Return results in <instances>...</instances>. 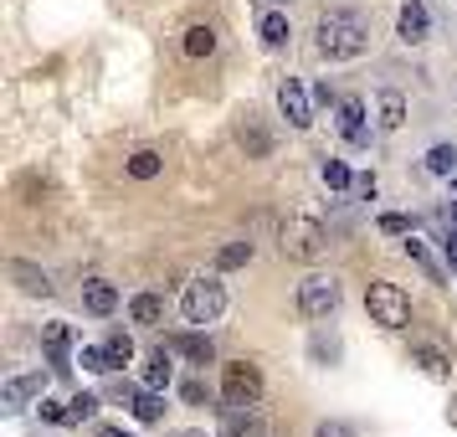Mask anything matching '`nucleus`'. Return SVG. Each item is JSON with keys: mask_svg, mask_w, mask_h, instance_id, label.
<instances>
[{"mask_svg": "<svg viewBox=\"0 0 457 437\" xmlns=\"http://www.w3.org/2000/svg\"><path fill=\"white\" fill-rule=\"evenodd\" d=\"M395 31H401V42H421V37L432 31L427 5H421V0H406V5H401V16H395Z\"/></svg>", "mask_w": 457, "mask_h": 437, "instance_id": "8", "label": "nucleus"}, {"mask_svg": "<svg viewBox=\"0 0 457 437\" xmlns=\"http://www.w3.org/2000/svg\"><path fill=\"white\" fill-rule=\"evenodd\" d=\"M427 170H432V175H453L457 170V145H432L427 149Z\"/></svg>", "mask_w": 457, "mask_h": 437, "instance_id": "24", "label": "nucleus"}, {"mask_svg": "<svg viewBox=\"0 0 457 437\" xmlns=\"http://www.w3.org/2000/svg\"><path fill=\"white\" fill-rule=\"evenodd\" d=\"M42 416H46V422H67V407H62V401H46V396H42Z\"/></svg>", "mask_w": 457, "mask_h": 437, "instance_id": "33", "label": "nucleus"}, {"mask_svg": "<svg viewBox=\"0 0 457 437\" xmlns=\"http://www.w3.org/2000/svg\"><path fill=\"white\" fill-rule=\"evenodd\" d=\"M293 304H298L303 319H329V314L339 309V283H334L329 273H309V278L298 283V293H293Z\"/></svg>", "mask_w": 457, "mask_h": 437, "instance_id": "4", "label": "nucleus"}, {"mask_svg": "<svg viewBox=\"0 0 457 437\" xmlns=\"http://www.w3.org/2000/svg\"><path fill=\"white\" fill-rule=\"evenodd\" d=\"M278 108H283V119H288L293 129H309L313 124L309 93H303V83H298V78H283V83H278Z\"/></svg>", "mask_w": 457, "mask_h": 437, "instance_id": "7", "label": "nucleus"}, {"mask_svg": "<svg viewBox=\"0 0 457 437\" xmlns=\"http://www.w3.org/2000/svg\"><path fill=\"white\" fill-rule=\"evenodd\" d=\"M324 186H329V190H345V186H350V170L339 165V160H324Z\"/></svg>", "mask_w": 457, "mask_h": 437, "instance_id": "31", "label": "nucleus"}, {"mask_svg": "<svg viewBox=\"0 0 457 437\" xmlns=\"http://www.w3.org/2000/svg\"><path fill=\"white\" fill-rule=\"evenodd\" d=\"M237 145L247 149V160H268V155H272V139H268V129L257 124L252 113L242 119V124H237Z\"/></svg>", "mask_w": 457, "mask_h": 437, "instance_id": "10", "label": "nucleus"}, {"mask_svg": "<svg viewBox=\"0 0 457 437\" xmlns=\"http://www.w3.org/2000/svg\"><path fill=\"white\" fill-rule=\"evenodd\" d=\"M257 37H262V46H288V37H293V26H288V16L283 11H262V21H257Z\"/></svg>", "mask_w": 457, "mask_h": 437, "instance_id": "12", "label": "nucleus"}, {"mask_svg": "<svg viewBox=\"0 0 457 437\" xmlns=\"http://www.w3.org/2000/svg\"><path fill=\"white\" fill-rule=\"evenodd\" d=\"M406 257H411L416 268L427 273V278H442V268H436V257L427 248H421V242H416V237H406Z\"/></svg>", "mask_w": 457, "mask_h": 437, "instance_id": "26", "label": "nucleus"}, {"mask_svg": "<svg viewBox=\"0 0 457 437\" xmlns=\"http://www.w3.org/2000/svg\"><path fill=\"white\" fill-rule=\"evenodd\" d=\"M365 42H370L365 16H360V11H345V5H339V11H324L319 26H313V46H319V57H329V63H350V57H360Z\"/></svg>", "mask_w": 457, "mask_h": 437, "instance_id": "1", "label": "nucleus"}, {"mask_svg": "<svg viewBox=\"0 0 457 437\" xmlns=\"http://www.w3.org/2000/svg\"><path fill=\"white\" fill-rule=\"evenodd\" d=\"M98 437H124V427H98Z\"/></svg>", "mask_w": 457, "mask_h": 437, "instance_id": "37", "label": "nucleus"}, {"mask_svg": "<svg viewBox=\"0 0 457 437\" xmlns=\"http://www.w3.org/2000/svg\"><path fill=\"white\" fill-rule=\"evenodd\" d=\"M31 391H42V375H21V381H5V396H0V401H5V412H21V401Z\"/></svg>", "mask_w": 457, "mask_h": 437, "instance_id": "19", "label": "nucleus"}, {"mask_svg": "<svg viewBox=\"0 0 457 437\" xmlns=\"http://www.w3.org/2000/svg\"><path fill=\"white\" fill-rule=\"evenodd\" d=\"M129 175H134V181H154V175H160V155H154V149H139V155L129 160Z\"/></svg>", "mask_w": 457, "mask_h": 437, "instance_id": "25", "label": "nucleus"}, {"mask_svg": "<svg viewBox=\"0 0 457 437\" xmlns=\"http://www.w3.org/2000/svg\"><path fill=\"white\" fill-rule=\"evenodd\" d=\"M262 5H272V0H262Z\"/></svg>", "mask_w": 457, "mask_h": 437, "instance_id": "39", "label": "nucleus"}, {"mask_svg": "<svg viewBox=\"0 0 457 437\" xmlns=\"http://www.w3.org/2000/svg\"><path fill=\"white\" fill-rule=\"evenodd\" d=\"M170 350H180L186 360H195V366H211V360H216V345H211L206 334H180V340H170Z\"/></svg>", "mask_w": 457, "mask_h": 437, "instance_id": "15", "label": "nucleus"}, {"mask_svg": "<svg viewBox=\"0 0 457 437\" xmlns=\"http://www.w3.org/2000/svg\"><path fill=\"white\" fill-rule=\"evenodd\" d=\"M180 309H186L190 324H216L221 309H227V289H221L216 278H201V283H190V289H186Z\"/></svg>", "mask_w": 457, "mask_h": 437, "instance_id": "5", "label": "nucleus"}, {"mask_svg": "<svg viewBox=\"0 0 457 437\" xmlns=\"http://www.w3.org/2000/svg\"><path fill=\"white\" fill-rule=\"evenodd\" d=\"M129 314H134V324H160L165 319V298L160 293H134Z\"/></svg>", "mask_w": 457, "mask_h": 437, "instance_id": "16", "label": "nucleus"}, {"mask_svg": "<svg viewBox=\"0 0 457 437\" xmlns=\"http://www.w3.org/2000/svg\"><path fill=\"white\" fill-rule=\"evenodd\" d=\"M11 278H16V289L21 293H52V278H46L42 268H37V263H11Z\"/></svg>", "mask_w": 457, "mask_h": 437, "instance_id": "14", "label": "nucleus"}, {"mask_svg": "<svg viewBox=\"0 0 457 437\" xmlns=\"http://www.w3.org/2000/svg\"><path fill=\"white\" fill-rule=\"evenodd\" d=\"M313 437H354V427H350V422H319Z\"/></svg>", "mask_w": 457, "mask_h": 437, "instance_id": "32", "label": "nucleus"}, {"mask_svg": "<svg viewBox=\"0 0 457 437\" xmlns=\"http://www.w3.org/2000/svg\"><path fill=\"white\" fill-rule=\"evenodd\" d=\"M129 412L139 416V422H160V416H165V401H160V391H149L145 386V391L129 401Z\"/></svg>", "mask_w": 457, "mask_h": 437, "instance_id": "21", "label": "nucleus"}, {"mask_svg": "<svg viewBox=\"0 0 457 437\" xmlns=\"http://www.w3.org/2000/svg\"><path fill=\"white\" fill-rule=\"evenodd\" d=\"M447 263H453V268H457V231H453V237H447Z\"/></svg>", "mask_w": 457, "mask_h": 437, "instance_id": "36", "label": "nucleus"}, {"mask_svg": "<svg viewBox=\"0 0 457 437\" xmlns=\"http://www.w3.org/2000/svg\"><path fill=\"white\" fill-rule=\"evenodd\" d=\"M83 309L98 314V319H104V314H113V309H119V289H113V283H104V278L83 283Z\"/></svg>", "mask_w": 457, "mask_h": 437, "instance_id": "11", "label": "nucleus"}, {"mask_svg": "<svg viewBox=\"0 0 457 437\" xmlns=\"http://www.w3.org/2000/svg\"><path fill=\"white\" fill-rule=\"evenodd\" d=\"M365 309H370V319L380 330H406L411 324V298L395 283H386V278H375L370 289H365Z\"/></svg>", "mask_w": 457, "mask_h": 437, "instance_id": "3", "label": "nucleus"}, {"mask_svg": "<svg viewBox=\"0 0 457 437\" xmlns=\"http://www.w3.org/2000/svg\"><path fill=\"white\" fill-rule=\"evenodd\" d=\"M180 46H186V57H211V52H216V31H211V26H190Z\"/></svg>", "mask_w": 457, "mask_h": 437, "instance_id": "22", "label": "nucleus"}, {"mask_svg": "<svg viewBox=\"0 0 457 437\" xmlns=\"http://www.w3.org/2000/svg\"><path fill=\"white\" fill-rule=\"evenodd\" d=\"M411 360H416V366H421L427 375H432V381H453V360L436 350V345H416Z\"/></svg>", "mask_w": 457, "mask_h": 437, "instance_id": "13", "label": "nucleus"}, {"mask_svg": "<svg viewBox=\"0 0 457 437\" xmlns=\"http://www.w3.org/2000/svg\"><path fill=\"white\" fill-rule=\"evenodd\" d=\"M278 248H283V257H293V263H319V257L329 252V231L319 227L313 216H288V222L278 227Z\"/></svg>", "mask_w": 457, "mask_h": 437, "instance_id": "2", "label": "nucleus"}, {"mask_svg": "<svg viewBox=\"0 0 457 437\" xmlns=\"http://www.w3.org/2000/svg\"><path fill=\"white\" fill-rule=\"evenodd\" d=\"M375 108H380V129H401V124H406V98H401L395 88H386Z\"/></svg>", "mask_w": 457, "mask_h": 437, "instance_id": "17", "label": "nucleus"}, {"mask_svg": "<svg viewBox=\"0 0 457 437\" xmlns=\"http://www.w3.org/2000/svg\"><path fill=\"white\" fill-rule=\"evenodd\" d=\"M252 263V242H227V248L216 252V268L231 273V268H247Z\"/></svg>", "mask_w": 457, "mask_h": 437, "instance_id": "23", "label": "nucleus"}, {"mask_svg": "<svg viewBox=\"0 0 457 437\" xmlns=\"http://www.w3.org/2000/svg\"><path fill=\"white\" fill-rule=\"evenodd\" d=\"M313 98H319V104H329V108H339V93H334V83H319V88H313Z\"/></svg>", "mask_w": 457, "mask_h": 437, "instance_id": "35", "label": "nucleus"}, {"mask_svg": "<svg viewBox=\"0 0 457 437\" xmlns=\"http://www.w3.org/2000/svg\"><path fill=\"white\" fill-rule=\"evenodd\" d=\"M380 231H386V237H411V216H401V211H386V216H380Z\"/></svg>", "mask_w": 457, "mask_h": 437, "instance_id": "29", "label": "nucleus"}, {"mask_svg": "<svg viewBox=\"0 0 457 437\" xmlns=\"http://www.w3.org/2000/svg\"><path fill=\"white\" fill-rule=\"evenodd\" d=\"M170 371H175V366H170V345H160V350L149 355V366H145V386H149V391L170 386Z\"/></svg>", "mask_w": 457, "mask_h": 437, "instance_id": "18", "label": "nucleus"}, {"mask_svg": "<svg viewBox=\"0 0 457 437\" xmlns=\"http://www.w3.org/2000/svg\"><path fill=\"white\" fill-rule=\"evenodd\" d=\"M93 416H98V396H72V401H67V422H93Z\"/></svg>", "mask_w": 457, "mask_h": 437, "instance_id": "27", "label": "nucleus"}, {"mask_svg": "<svg viewBox=\"0 0 457 437\" xmlns=\"http://www.w3.org/2000/svg\"><path fill=\"white\" fill-rule=\"evenodd\" d=\"M67 340H72V330H67L62 319L42 324V345H46V350H67Z\"/></svg>", "mask_w": 457, "mask_h": 437, "instance_id": "28", "label": "nucleus"}, {"mask_svg": "<svg viewBox=\"0 0 457 437\" xmlns=\"http://www.w3.org/2000/svg\"><path fill=\"white\" fill-rule=\"evenodd\" d=\"M78 366H83V371H108L104 345H87V350H78Z\"/></svg>", "mask_w": 457, "mask_h": 437, "instance_id": "30", "label": "nucleus"}, {"mask_svg": "<svg viewBox=\"0 0 457 437\" xmlns=\"http://www.w3.org/2000/svg\"><path fill=\"white\" fill-rule=\"evenodd\" d=\"M339 134H345L350 145H365V139H370V129H365V104H360V98H339Z\"/></svg>", "mask_w": 457, "mask_h": 437, "instance_id": "9", "label": "nucleus"}, {"mask_svg": "<svg viewBox=\"0 0 457 437\" xmlns=\"http://www.w3.org/2000/svg\"><path fill=\"white\" fill-rule=\"evenodd\" d=\"M221 396H227V407H257L262 401V371L252 366V360H237L221 371Z\"/></svg>", "mask_w": 457, "mask_h": 437, "instance_id": "6", "label": "nucleus"}, {"mask_svg": "<svg viewBox=\"0 0 457 437\" xmlns=\"http://www.w3.org/2000/svg\"><path fill=\"white\" fill-rule=\"evenodd\" d=\"M104 355H108V371H124L129 360H134V340H129V334H108Z\"/></svg>", "mask_w": 457, "mask_h": 437, "instance_id": "20", "label": "nucleus"}, {"mask_svg": "<svg viewBox=\"0 0 457 437\" xmlns=\"http://www.w3.org/2000/svg\"><path fill=\"white\" fill-rule=\"evenodd\" d=\"M313 355H319V360H334V355H339V345H334V340H324V334H319V340H313Z\"/></svg>", "mask_w": 457, "mask_h": 437, "instance_id": "34", "label": "nucleus"}, {"mask_svg": "<svg viewBox=\"0 0 457 437\" xmlns=\"http://www.w3.org/2000/svg\"><path fill=\"white\" fill-rule=\"evenodd\" d=\"M447 422H453V427H457V396H453V407H447Z\"/></svg>", "mask_w": 457, "mask_h": 437, "instance_id": "38", "label": "nucleus"}]
</instances>
